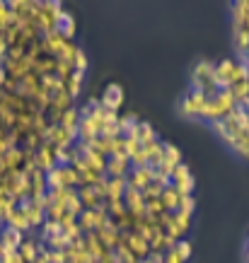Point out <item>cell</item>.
<instances>
[{
	"label": "cell",
	"mask_w": 249,
	"mask_h": 263,
	"mask_svg": "<svg viewBox=\"0 0 249 263\" xmlns=\"http://www.w3.org/2000/svg\"><path fill=\"white\" fill-rule=\"evenodd\" d=\"M189 87L199 89L203 92L206 97H216L218 92H223V87L218 85V78H216V63L213 61H199V63L191 68V85Z\"/></svg>",
	"instance_id": "cell-1"
},
{
	"label": "cell",
	"mask_w": 249,
	"mask_h": 263,
	"mask_svg": "<svg viewBox=\"0 0 249 263\" xmlns=\"http://www.w3.org/2000/svg\"><path fill=\"white\" fill-rule=\"evenodd\" d=\"M235 106V99L227 95L225 89L223 92H218L216 97H208L206 99V109H203V121H208V123H216V121L225 119L227 114L233 111Z\"/></svg>",
	"instance_id": "cell-2"
},
{
	"label": "cell",
	"mask_w": 249,
	"mask_h": 263,
	"mask_svg": "<svg viewBox=\"0 0 249 263\" xmlns=\"http://www.w3.org/2000/svg\"><path fill=\"white\" fill-rule=\"evenodd\" d=\"M206 99L208 97L199 92V89L189 87L179 99V111L184 116H191V119H203V109H206Z\"/></svg>",
	"instance_id": "cell-3"
},
{
	"label": "cell",
	"mask_w": 249,
	"mask_h": 263,
	"mask_svg": "<svg viewBox=\"0 0 249 263\" xmlns=\"http://www.w3.org/2000/svg\"><path fill=\"white\" fill-rule=\"evenodd\" d=\"M75 169L68 164H56V167L46 169V186L51 189H75Z\"/></svg>",
	"instance_id": "cell-4"
},
{
	"label": "cell",
	"mask_w": 249,
	"mask_h": 263,
	"mask_svg": "<svg viewBox=\"0 0 249 263\" xmlns=\"http://www.w3.org/2000/svg\"><path fill=\"white\" fill-rule=\"evenodd\" d=\"M169 186H174L179 193H189V196L193 193V186H196V181H193L191 169L186 167L184 162H182L179 167H174V172H172V176H169Z\"/></svg>",
	"instance_id": "cell-5"
},
{
	"label": "cell",
	"mask_w": 249,
	"mask_h": 263,
	"mask_svg": "<svg viewBox=\"0 0 249 263\" xmlns=\"http://www.w3.org/2000/svg\"><path fill=\"white\" fill-rule=\"evenodd\" d=\"M189 256H191V241L184 237V239H177L169 251L162 254V263H186Z\"/></svg>",
	"instance_id": "cell-6"
},
{
	"label": "cell",
	"mask_w": 249,
	"mask_h": 263,
	"mask_svg": "<svg viewBox=\"0 0 249 263\" xmlns=\"http://www.w3.org/2000/svg\"><path fill=\"white\" fill-rule=\"evenodd\" d=\"M153 169L150 167H131L129 176H126V189H133V191H143L148 183L153 181Z\"/></svg>",
	"instance_id": "cell-7"
},
{
	"label": "cell",
	"mask_w": 249,
	"mask_h": 263,
	"mask_svg": "<svg viewBox=\"0 0 249 263\" xmlns=\"http://www.w3.org/2000/svg\"><path fill=\"white\" fill-rule=\"evenodd\" d=\"M230 147H233L237 155H242V157H249V116H247V121L240 126V130L235 133L233 138H230Z\"/></svg>",
	"instance_id": "cell-8"
},
{
	"label": "cell",
	"mask_w": 249,
	"mask_h": 263,
	"mask_svg": "<svg viewBox=\"0 0 249 263\" xmlns=\"http://www.w3.org/2000/svg\"><path fill=\"white\" fill-rule=\"evenodd\" d=\"M131 172V160L126 155H112L106 157V176H129Z\"/></svg>",
	"instance_id": "cell-9"
},
{
	"label": "cell",
	"mask_w": 249,
	"mask_h": 263,
	"mask_svg": "<svg viewBox=\"0 0 249 263\" xmlns=\"http://www.w3.org/2000/svg\"><path fill=\"white\" fill-rule=\"evenodd\" d=\"M99 102L104 104L106 109H112V111H119V106L123 104V87L112 82V85H106L104 95L99 97Z\"/></svg>",
	"instance_id": "cell-10"
},
{
	"label": "cell",
	"mask_w": 249,
	"mask_h": 263,
	"mask_svg": "<svg viewBox=\"0 0 249 263\" xmlns=\"http://www.w3.org/2000/svg\"><path fill=\"white\" fill-rule=\"evenodd\" d=\"M56 32L63 34L65 39H73V34H75V20H73V15L65 8H63V12H61V17H58Z\"/></svg>",
	"instance_id": "cell-11"
},
{
	"label": "cell",
	"mask_w": 249,
	"mask_h": 263,
	"mask_svg": "<svg viewBox=\"0 0 249 263\" xmlns=\"http://www.w3.org/2000/svg\"><path fill=\"white\" fill-rule=\"evenodd\" d=\"M12 22H15V17H12L10 3H0V32H5Z\"/></svg>",
	"instance_id": "cell-12"
},
{
	"label": "cell",
	"mask_w": 249,
	"mask_h": 263,
	"mask_svg": "<svg viewBox=\"0 0 249 263\" xmlns=\"http://www.w3.org/2000/svg\"><path fill=\"white\" fill-rule=\"evenodd\" d=\"M15 200L12 198H0V224H5L8 222V217H10V213L15 210Z\"/></svg>",
	"instance_id": "cell-13"
}]
</instances>
